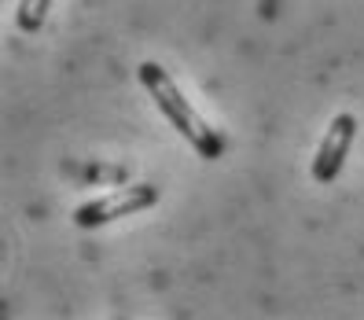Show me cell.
I'll return each instance as SVG.
<instances>
[{
	"label": "cell",
	"instance_id": "1",
	"mask_svg": "<svg viewBox=\"0 0 364 320\" xmlns=\"http://www.w3.org/2000/svg\"><path fill=\"white\" fill-rule=\"evenodd\" d=\"M136 78H140V85L147 89V96L155 100L159 114L188 140V147H191V151H196L203 162L225 159V137L184 100V92L177 89V81L169 78L166 67H159L155 59H147V63H140V67H136Z\"/></svg>",
	"mask_w": 364,
	"mask_h": 320
},
{
	"label": "cell",
	"instance_id": "4",
	"mask_svg": "<svg viewBox=\"0 0 364 320\" xmlns=\"http://www.w3.org/2000/svg\"><path fill=\"white\" fill-rule=\"evenodd\" d=\"M52 11V0H18L15 8V26L23 33H37L41 26H45V18Z\"/></svg>",
	"mask_w": 364,
	"mask_h": 320
},
{
	"label": "cell",
	"instance_id": "2",
	"mask_svg": "<svg viewBox=\"0 0 364 320\" xmlns=\"http://www.w3.org/2000/svg\"><path fill=\"white\" fill-rule=\"evenodd\" d=\"M162 191L155 184H129V188H114V191H107V196H96L89 203H81L74 213H70V221L77 228H100V225H111L118 218H129V213H144V210H151L159 203Z\"/></svg>",
	"mask_w": 364,
	"mask_h": 320
},
{
	"label": "cell",
	"instance_id": "3",
	"mask_svg": "<svg viewBox=\"0 0 364 320\" xmlns=\"http://www.w3.org/2000/svg\"><path fill=\"white\" fill-rule=\"evenodd\" d=\"M353 137H357V118L350 111L335 114L324 140H320V147H316V155H313V166H309L316 184H335L338 181L342 166H346V155L353 147Z\"/></svg>",
	"mask_w": 364,
	"mask_h": 320
}]
</instances>
